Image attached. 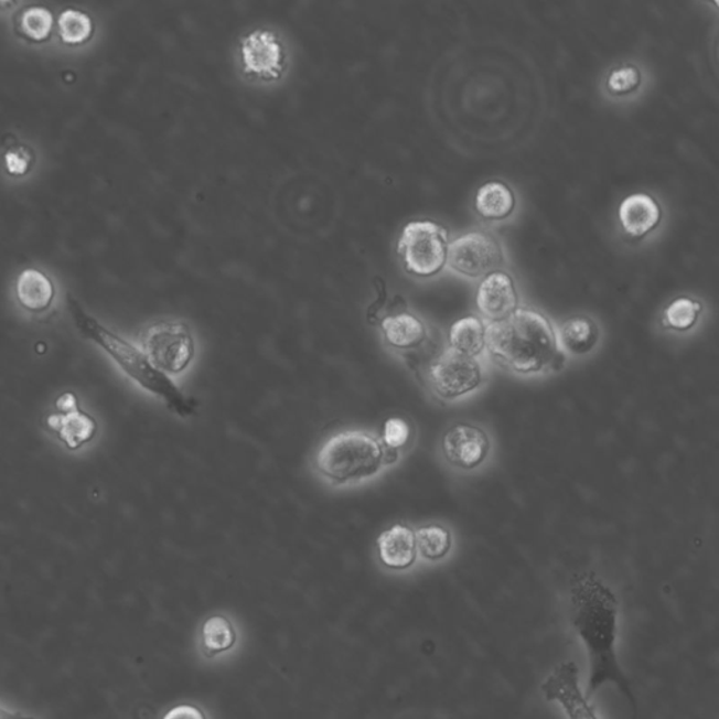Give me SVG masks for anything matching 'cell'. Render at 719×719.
Masks as SVG:
<instances>
[{"label":"cell","instance_id":"6da1fadb","mask_svg":"<svg viewBox=\"0 0 719 719\" xmlns=\"http://www.w3.org/2000/svg\"><path fill=\"white\" fill-rule=\"evenodd\" d=\"M572 624L589 655L588 697L605 683L615 686L636 708L633 690L621 670L615 652L619 626V600L608 584L594 575L575 580L571 589Z\"/></svg>","mask_w":719,"mask_h":719},{"label":"cell","instance_id":"7a4b0ae2","mask_svg":"<svg viewBox=\"0 0 719 719\" xmlns=\"http://www.w3.org/2000/svg\"><path fill=\"white\" fill-rule=\"evenodd\" d=\"M486 348L503 366L524 376L549 372L565 362L551 321L530 308H517L506 320L487 323Z\"/></svg>","mask_w":719,"mask_h":719},{"label":"cell","instance_id":"3957f363","mask_svg":"<svg viewBox=\"0 0 719 719\" xmlns=\"http://www.w3.org/2000/svg\"><path fill=\"white\" fill-rule=\"evenodd\" d=\"M68 307L75 326L89 341L95 342L107 353L117 367L140 385L147 393L155 395L173 414L187 418L194 414V403L180 391L176 383L168 374L153 366L151 360L140 347L133 346L125 337L118 336L96 318L89 315L75 298L68 297Z\"/></svg>","mask_w":719,"mask_h":719},{"label":"cell","instance_id":"277c9868","mask_svg":"<svg viewBox=\"0 0 719 719\" xmlns=\"http://www.w3.org/2000/svg\"><path fill=\"white\" fill-rule=\"evenodd\" d=\"M384 465V447L362 430L341 431L318 450V472L333 485L357 484L372 480Z\"/></svg>","mask_w":719,"mask_h":719},{"label":"cell","instance_id":"5b68a950","mask_svg":"<svg viewBox=\"0 0 719 719\" xmlns=\"http://www.w3.org/2000/svg\"><path fill=\"white\" fill-rule=\"evenodd\" d=\"M450 235L434 221H412L405 225L398 240V254L405 270L416 277L440 273L449 256Z\"/></svg>","mask_w":719,"mask_h":719},{"label":"cell","instance_id":"8992f818","mask_svg":"<svg viewBox=\"0 0 719 719\" xmlns=\"http://www.w3.org/2000/svg\"><path fill=\"white\" fill-rule=\"evenodd\" d=\"M141 351L164 374L186 372L196 356V342L187 323L161 321L148 326L141 335Z\"/></svg>","mask_w":719,"mask_h":719},{"label":"cell","instance_id":"52a82bcc","mask_svg":"<svg viewBox=\"0 0 719 719\" xmlns=\"http://www.w3.org/2000/svg\"><path fill=\"white\" fill-rule=\"evenodd\" d=\"M484 379L480 360L451 348L441 354L429 368L430 387L441 399L454 400L465 397L476 391L484 384Z\"/></svg>","mask_w":719,"mask_h":719},{"label":"cell","instance_id":"ba28073f","mask_svg":"<svg viewBox=\"0 0 719 719\" xmlns=\"http://www.w3.org/2000/svg\"><path fill=\"white\" fill-rule=\"evenodd\" d=\"M503 261L505 254L502 245L492 234L475 230L459 236L449 245L447 264L457 273L470 279H480L497 271Z\"/></svg>","mask_w":719,"mask_h":719},{"label":"cell","instance_id":"9c48e42d","mask_svg":"<svg viewBox=\"0 0 719 719\" xmlns=\"http://www.w3.org/2000/svg\"><path fill=\"white\" fill-rule=\"evenodd\" d=\"M43 423L45 430L69 451L79 450L90 443L99 430L94 416L81 408L79 399L74 393L61 395Z\"/></svg>","mask_w":719,"mask_h":719},{"label":"cell","instance_id":"30bf717a","mask_svg":"<svg viewBox=\"0 0 719 719\" xmlns=\"http://www.w3.org/2000/svg\"><path fill=\"white\" fill-rule=\"evenodd\" d=\"M541 691L548 701L558 702L568 719H599L589 697L579 685V667L565 662L543 683Z\"/></svg>","mask_w":719,"mask_h":719},{"label":"cell","instance_id":"8fae6325","mask_svg":"<svg viewBox=\"0 0 719 719\" xmlns=\"http://www.w3.org/2000/svg\"><path fill=\"white\" fill-rule=\"evenodd\" d=\"M441 449L450 465L471 471L484 464L490 455L491 441L485 430L460 423L446 431Z\"/></svg>","mask_w":719,"mask_h":719},{"label":"cell","instance_id":"7c38bea8","mask_svg":"<svg viewBox=\"0 0 719 719\" xmlns=\"http://www.w3.org/2000/svg\"><path fill=\"white\" fill-rule=\"evenodd\" d=\"M244 68L259 78H277L285 68L286 51L275 33L256 30L240 45Z\"/></svg>","mask_w":719,"mask_h":719},{"label":"cell","instance_id":"4fadbf2b","mask_svg":"<svg viewBox=\"0 0 719 719\" xmlns=\"http://www.w3.org/2000/svg\"><path fill=\"white\" fill-rule=\"evenodd\" d=\"M476 307L481 315L491 322L511 316L518 308V292L511 275L497 270L484 277L477 287Z\"/></svg>","mask_w":719,"mask_h":719},{"label":"cell","instance_id":"5bb4252c","mask_svg":"<svg viewBox=\"0 0 719 719\" xmlns=\"http://www.w3.org/2000/svg\"><path fill=\"white\" fill-rule=\"evenodd\" d=\"M377 549L379 561L397 571L412 567L418 557L415 532L403 523L394 524L378 537Z\"/></svg>","mask_w":719,"mask_h":719},{"label":"cell","instance_id":"9a60e30c","mask_svg":"<svg viewBox=\"0 0 719 719\" xmlns=\"http://www.w3.org/2000/svg\"><path fill=\"white\" fill-rule=\"evenodd\" d=\"M619 217L626 235L642 238L661 224L664 214L661 205L650 194L635 193L621 203Z\"/></svg>","mask_w":719,"mask_h":719},{"label":"cell","instance_id":"2e32d148","mask_svg":"<svg viewBox=\"0 0 719 719\" xmlns=\"http://www.w3.org/2000/svg\"><path fill=\"white\" fill-rule=\"evenodd\" d=\"M19 304L25 311L43 313L53 304L55 287L47 275L35 269H25L17 282Z\"/></svg>","mask_w":719,"mask_h":719},{"label":"cell","instance_id":"e0dca14e","mask_svg":"<svg viewBox=\"0 0 719 719\" xmlns=\"http://www.w3.org/2000/svg\"><path fill=\"white\" fill-rule=\"evenodd\" d=\"M559 347L564 354L587 356L599 343V326L588 316H573L562 323L557 332Z\"/></svg>","mask_w":719,"mask_h":719},{"label":"cell","instance_id":"ac0fdd59","mask_svg":"<svg viewBox=\"0 0 719 719\" xmlns=\"http://www.w3.org/2000/svg\"><path fill=\"white\" fill-rule=\"evenodd\" d=\"M382 329L388 346L399 351L419 347L428 337L425 323L409 312L385 318Z\"/></svg>","mask_w":719,"mask_h":719},{"label":"cell","instance_id":"d6986e66","mask_svg":"<svg viewBox=\"0 0 719 719\" xmlns=\"http://www.w3.org/2000/svg\"><path fill=\"white\" fill-rule=\"evenodd\" d=\"M516 208V196L506 183L492 180L477 189L475 212L482 218L502 221L511 217Z\"/></svg>","mask_w":719,"mask_h":719},{"label":"cell","instance_id":"ffe728a7","mask_svg":"<svg viewBox=\"0 0 719 719\" xmlns=\"http://www.w3.org/2000/svg\"><path fill=\"white\" fill-rule=\"evenodd\" d=\"M449 341L451 351L477 358L486 348V325L474 315L461 318L451 325Z\"/></svg>","mask_w":719,"mask_h":719},{"label":"cell","instance_id":"44dd1931","mask_svg":"<svg viewBox=\"0 0 719 719\" xmlns=\"http://www.w3.org/2000/svg\"><path fill=\"white\" fill-rule=\"evenodd\" d=\"M418 552L428 561H440L449 556L453 547V537L440 524H428L415 532Z\"/></svg>","mask_w":719,"mask_h":719},{"label":"cell","instance_id":"7402d4cb","mask_svg":"<svg viewBox=\"0 0 719 719\" xmlns=\"http://www.w3.org/2000/svg\"><path fill=\"white\" fill-rule=\"evenodd\" d=\"M54 28L53 13L49 9L32 7L20 14L17 30L22 37L41 43L50 37Z\"/></svg>","mask_w":719,"mask_h":719},{"label":"cell","instance_id":"603a6c76","mask_svg":"<svg viewBox=\"0 0 719 719\" xmlns=\"http://www.w3.org/2000/svg\"><path fill=\"white\" fill-rule=\"evenodd\" d=\"M701 311L700 301L688 297L676 298L664 312V325L677 332L690 331L696 326Z\"/></svg>","mask_w":719,"mask_h":719},{"label":"cell","instance_id":"cb8c5ba5","mask_svg":"<svg viewBox=\"0 0 719 719\" xmlns=\"http://www.w3.org/2000/svg\"><path fill=\"white\" fill-rule=\"evenodd\" d=\"M94 32L92 19L81 10L68 9L60 14L58 34L65 44L76 45L85 43Z\"/></svg>","mask_w":719,"mask_h":719},{"label":"cell","instance_id":"d4e9b609","mask_svg":"<svg viewBox=\"0 0 719 719\" xmlns=\"http://www.w3.org/2000/svg\"><path fill=\"white\" fill-rule=\"evenodd\" d=\"M235 642L234 626L225 618H215L205 621L203 626V644L210 652H223L230 648Z\"/></svg>","mask_w":719,"mask_h":719},{"label":"cell","instance_id":"484cf974","mask_svg":"<svg viewBox=\"0 0 719 719\" xmlns=\"http://www.w3.org/2000/svg\"><path fill=\"white\" fill-rule=\"evenodd\" d=\"M641 82L642 75L640 69L629 65L611 72L608 79V87L611 94L623 96L638 89Z\"/></svg>","mask_w":719,"mask_h":719},{"label":"cell","instance_id":"4316f807","mask_svg":"<svg viewBox=\"0 0 719 719\" xmlns=\"http://www.w3.org/2000/svg\"><path fill=\"white\" fill-rule=\"evenodd\" d=\"M410 438L409 425L399 418L388 419L384 425V444L388 449L399 450Z\"/></svg>","mask_w":719,"mask_h":719},{"label":"cell","instance_id":"83f0119b","mask_svg":"<svg viewBox=\"0 0 719 719\" xmlns=\"http://www.w3.org/2000/svg\"><path fill=\"white\" fill-rule=\"evenodd\" d=\"M163 719H205L204 713L193 706H179L172 708Z\"/></svg>","mask_w":719,"mask_h":719},{"label":"cell","instance_id":"f1b7e54d","mask_svg":"<svg viewBox=\"0 0 719 719\" xmlns=\"http://www.w3.org/2000/svg\"><path fill=\"white\" fill-rule=\"evenodd\" d=\"M0 719H37L34 717L25 716L23 712L9 711L7 708L0 707Z\"/></svg>","mask_w":719,"mask_h":719}]
</instances>
